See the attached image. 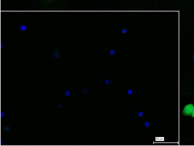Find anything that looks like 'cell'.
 <instances>
[{"label": "cell", "mask_w": 194, "mask_h": 146, "mask_svg": "<svg viewBox=\"0 0 194 146\" xmlns=\"http://www.w3.org/2000/svg\"><path fill=\"white\" fill-rule=\"evenodd\" d=\"M26 29H27V27H26V26H24V25L21 26L20 28L21 30L22 31H25Z\"/></svg>", "instance_id": "obj_2"}, {"label": "cell", "mask_w": 194, "mask_h": 146, "mask_svg": "<svg viewBox=\"0 0 194 146\" xmlns=\"http://www.w3.org/2000/svg\"><path fill=\"white\" fill-rule=\"evenodd\" d=\"M110 81L108 80H106V81H105V83H106V84H109L110 82Z\"/></svg>", "instance_id": "obj_8"}, {"label": "cell", "mask_w": 194, "mask_h": 146, "mask_svg": "<svg viewBox=\"0 0 194 146\" xmlns=\"http://www.w3.org/2000/svg\"><path fill=\"white\" fill-rule=\"evenodd\" d=\"M191 116H192L194 118V109L193 112L192 114H191Z\"/></svg>", "instance_id": "obj_9"}, {"label": "cell", "mask_w": 194, "mask_h": 146, "mask_svg": "<svg viewBox=\"0 0 194 146\" xmlns=\"http://www.w3.org/2000/svg\"><path fill=\"white\" fill-rule=\"evenodd\" d=\"M133 93V91L132 90H131V89H129V90L128 91H127V93H128L129 94V95H131V94H132Z\"/></svg>", "instance_id": "obj_6"}, {"label": "cell", "mask_w": 194, "mask_h": 146, "mask_svg": "<svg viewBox=\"0 0 194 146\" xmlns=\"http://www.w3.org/2000/svg\"><path fill=\"white\" fill-rule=\"evenodd\" d=\"M193 62H194V54H193Z\"/></svg>", "instance_id": "obj_10"}, {"label": "cell", "mask_w": 194, "mask_h": 146, "mask_svg": "<svg viewBox=\"0 0 194 146\" xmlns=\"http://www.w3.org/2000/svg\"><path fill=\"white\" fill-rule=\"evenodd\" d=\"M143 112H139L138 113V116L139 117H141L143 116Z\"/></svg>", "instance_id": "obj_5"}, {"label": "cell", "mask_w": 194, "mask_h": 146, "mask_svg": "<svg viewBox=\"0 0 194 146\" xmlns=\"http://www.w3.org/2000/svg\"><path fill=\"white\" fill-rule=\"evenodd\" d=\"M115 53V51L114 50H112L110 51V54L111 55H114Z\"/></svg>", "instance_id": "obj_3"}, {"label": "cell", "mask_w": 194, "mask_h": 146, "mask_svg": "<svg viewBox=\"0 0 194 146\" xmlns=\"http://www.w3.org/2000/svg\"><path fill=\"white\" fill-rule=\"evenodd\" d=\"M145 125L146 128H148L150 125L149 123L148 122L146 121L145 123Z\"/></svg>", "instance_id": "obj_4"}, {"label": "cell", "mask_w": 194, "mask_h": 146, "mask_svg": "<svg viewBox=\"0 0 194 146\" xmlns=\"http://www.w3.org/2000/svg\"><path fill=\"white\" fill-rule=\"evenodd\" d=\"M127 32V30L125 29H122V32L123 34H126Z\"/></svg>", "instance_id": "obj_7"}, {"label": "cell", "mask_w": 194, "mask_h": 146, "mask_svg": "<svg viewBox=\"0 0 194 146\" xmlns=\"http://www.w3.org/2000/svg\"><path fill=\"white\" fill-rule=\"evenodd\" d=\"M194 109V105L192 104H188L185 106L183 111V114L185 116L191 115Z\"/></svg>", "instance_id": "obj_1"}]
</instances>
